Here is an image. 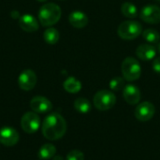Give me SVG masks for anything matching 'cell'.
<instances>
[{"label": "cell", "mask_w": 160, "mask_h": 160, "mask_svg": "<svg viewBox=\"0 0 160 160\" xmlns=\"http://www.w3.org/2000/svg\"><path fill=\"white\" fill-rule=\"evenodd\" d=\"M59 38H60L59 32L57 31V29H55L53 27L47 28L43 33L44 40L50 45H53V44L57 43V41L59 40Z\"/></svg>", "instance_id": "ac0fdd59"}, {"label": "cell", "mask_w": 160, "mask_h": 160, "mask_svg": "<svg viewBox=\"0 0 160 160\" xmlns=\"http://www.w3.org/2000/svg\"><path fill=\"white\" fill-rule=\"evenodd\" d=\"M122 74L126 81L134 82L141 77L142 68L138 60L133 57H127L122 63Z\"/></svg>", "instance_id": "3957f363"}, {"label": "cell", "mask_w": 160, "mask_h": 160, "mask_svg": "<svg viewBox=\"0 0 160 160\" xmlns=\"http://www.w3.org/2000/svg\"><path fill=\"white\" fill-rule=\"evenodd\" d=\"M37 83V75L32 69H25L21 72L18 78L19 87L23 91L32 90Z\"/></svg>", "instance_id": "9c48e42d"}, {"label": "cell", "mask_w": 160, "mask_h": 160, "mask_svg": "<svg viewBox=\"0 0 160 160\" xmlns=\"http://www.w3.org/2000/svg\"><path fill=\"white\" fill-rule=\"evenodd\" d=\"M20 139L18 131L10 127H4L0 128V143L4 146H14Z\"/></svg>", "instance_id": "ba28073f"}, {"label": "cell", "mask_w": 160, "mask_h": 160, "mask_svg": "<svg viewBox=\"0 0 160 160\" xmlns=\"http://www.w3.org/2000/svg\"><path fill=\"white\" fill-rule=\"evenodd\" d=\"M68 22L75 28H83L88 23V17L84 12L75 10L69 14Z\"/></svg>", "instance_id": "9a60e30c"}, {"label": "cell", "mask_w": 160, "mask_h": 160, "mask_svg": "<svg viewBox=\"0 0 160 160\" xmlns=\"http://www.w3.org/2000/svg\"><path fill=\"white\" fill-rule=\"evenodd\" d=\"M41 129L43 136L47 140L57 141L66 134L67 122L61 114L52 112L45 117Z\"/></svg>", "instance_id": "6da1fadb"}, {"label": "cell", "mask_w": 160, "mask_h": 160, "mask_svg": "<svg viewBox=\"0 0 160 160\" xmlns=\"http://www.w3.org/2000/svg\"><path fill=\"white\" fill-rule=\"evenodd\" d=\"M95 107L99 111H107L112 109L116 103L115 95L109 90H100L95 96L93 99Z\"/></svg>", "instance_id": "5b68a950"}, {"label": "cell", "mask_w": 160, "mask_h": 160, "mask_svg": "<svg viewBox=\"0 0 160 160\" xmlns=\"http://www.w3.org/2000/svg\"><path fill=\"white\" fill-rule=\"evenodd\" d=\"M63 86H64V89L70 94H76V93L80 92L82 89L81 82L74 77H68L64 82Z\"/></svg>", "instance_id": "2e32d148"}, {"label": "cell", "mask_w": 160, "mask_h": 160, "mask_svg": "<svg viewBox=\"0 0 160 160\" xmlns=\"http://www.w3.org/2000/svg\"><path fill=\"white\" fill-rule=\"evenodd\" d=\"M158 52H160V42H159V44H158Z\"/></svg>", "instance_id": "83f0119b"}, {"label": "cell", "mask_w": 160, "mask_h": 160, "mask_svg": "<svg viewBox=\"0 0 160 160\" xmlns=\"http://www.w3.org/2000/svg\"><path fill=\"white\" fill-rule=\"evenodd\" d=\"M30 108L37 113H45L52 109V104L48 98L41 96H37L31 99Z\"/></svg>", "instance_id": "8fae6325"}, {"label": "cell", "mask_w": 160, "mask_h": 160, "mask_svg": "<svg viewBox=\"0 0 160 160\" xmlns=\"http://www.w3.org/2000/svg\"><path fill=\"white\" fill-rule=\"evenodd\" d=\"M56 154V148L51 143L43 144L38 150V158L41 160H49L53 158Z\"/></svg>", "instance_id": "e0dca14e"}, {"label": "cell", "mask_w": 160, "mask_h": 160, "mask_svg": "<svg viewBox=\"0 0 160 160\" xmlns=\"http://www.w3.org/2000/svg\"><path fill=\"white\" fill-rule=\"evenodd\" d=\"M53 160H64V159H63V158H62V157H60V156H56V157H54Z\"/></svg>", "instance_id": "484cf974"}, {"label": "cell", "mask_w": 160, "mask_h": 160, "mask_svg": "<svg viewBox=\"0 0 160 160\" xmlns=\"http://www.w3.org/2000/svg\"><path fill=\"white\" fill-rule=\"evenodd\" d=\"M62 10L60 7L54 3L44 4L38 11V21L41 25L50 27L56 22L61 18Z\"/></svg>", "instance_id": "7a4b0ae2"}, {"label": "cell", "mask_w": 160, "mask_h": 160, "mask_svg": "<svg viewBox=\"0 0 160 160\" xmlns=\"http://www.w3.org/2000/svg\"><path fill=\"white\" fill-rule=\"evenodd\" d=\"M37 1H38V2H46L47 0H37Z\"/></svg>", "instance_id": "4316f807"}, {"label": "cell", "mask_w": 160, "mask_h": 160, "mask_svg": "<svg viewBox=\"0 0 160 160\" xmlns=\"http://www.w3.org/2000/svg\"><path fill=\"white\" fill-rule=\"evenodd\" d=\"M40 127L39 116L35 112H25L21 119V128L25 133H35Z\"/></svg>", "instance_id": "8992f818"}, {"label": "cell", "mask_w": 160, "mask_h": 160, "mask_svg": "<svg viewBox=\"0 0 160 160\" xmlns=\"http://www.w3.org/2000/svg\"><path fill=\"white\" fill-rule=\"evenodd\" d=\"M11 17L14 19H19L21 17V15L17 10H14V11H11Z\"/></svg>", "instance_id": "d4e9b609"}, {"label": "cell", "mask_w": 160, "mask_h": 160, "mask_svg": "<svg viewBox=\"0 0 160 160\" xmlns=\"http://www.w3.org/2000/svg\"><path fill=\"white\" fill-rule=\"evenodd\" d=\"M137 56L143 61H150L156 57L157 49L150 43L147 44H141L136 50Z\"/></svg>", "instance_id": "5bb4252c"}, {"label": "cell", "mask_w": 160, "mask_h": 160, "mask_svg": "<svg viewBox=\"0 0 160 160\" xmlns=\"http://www.w3.org/2000/svg\"><path fill=\"white\" fill-rule=\"evenodd\" d=\"M153 69L157 72V73H160V56L157 57L154 61H153Z\"/></svg>", "instance_id": "cb8c5ba5"}, {"label": "cell", "mask_w": 160, "mask_h": 160, "mask_svg": "<svg viewBox=\"0 0 160 160\" xmlns=\"http://www.w3.org/2000/svg\"><path fill=\"white\" fill-rule=\"evenodd\" d=\"M123 97L128 104L135 105L141 100V91L136 85L128 84L123 89Z\"/></svg>", "instance_id": "7c38bea8"}, {"label": "cell", "mask_w": 160, "mask_h": 160, "mask_svg": "<svg viewBox=\"0 0 160 160\" xmlns=\"http://www.w3.org/2000/svg\"><path fill=\"white\" fill-rule=\"evenodd\" d=\"M125 79L122 77H115L110 82V88L112 91H120L125 88Z\"/></svg>", "instance_id": "7402d4cb"}, {"label": "cell", "mask_w": 160, "mask_h": 160, "mask_svg": "<svg viewBox=\"0 0 160 160\" xmlns=\"http://www.w3.org/2000/svg\"><path fill=\"white\" fill-rule=\"evenodd\" d=\"M74 108L81 113H87L91 110V103L87 98H79L74 102Z\"/></svg>", "instance_id": "ffe728a7"}, {"label": "cell", "mask_w": 160, "mask_h": 160, "mask_svg": "<svg viewBox=\"0 0 160 160\" xmlns=\"http://www.w3.org/2000/svg\"><path fill=\"white\" fill-rule=\"evenodd\" d=\"M121 11L125 17L129 19H133L138 16L137 7L130 2H125L121 7Z\"/></svg>", "instance_id": "d6986e66"}, {"label": "cell", "mask_w": 160, "mask_h": 160, "mask_svg": "<svg viewBox=\"0 0 160 160\" xmlns=\"http://www.w3.org/2000/svg\"><path fill=\"white\" fill-rule=\"evenodd\" d=\"M141 19L148 23L157 24L160 22V8L157 5H147L140 12Z\"/></svg>", "instance_id": "52a82bcc"}, {"label": "cell", "mask_w": 160, "mask_h": 160, "mask_svg": "<svg viewBox=\"0 0 160 160\" xmlns=\"http://www.w3.org/2000/svg\"><path fill=\"white\" fill-rule=\"evenodd\" d=\"M142 37L143 38L150 44H155L158 43L160 40V34L158 31L156 29L148 28L144 31H142Z\"/></svg>", "instance_id": "44dd1931"}, {"label": "cell", "mask_w": 160, "mask_h": 160, "mask_svg": "<svg viewBox=\"0 0 160 160\" xmlns=\"http://www.w3.org/2000/svg\"><path fill=\"white\" fill-rule=\"evenodd\" d=\"M67 160H84V155L79 150H72L68 154Z\"/></svg>", "instance_id": "603a6c76"}, {"label": "cell", "mask_w": 160, "mask_h": 160, "mask_svg": "<svg viewBox=\"0 0 160 160\" xmlns=\"http://www.w3.org/2000/svg\"><path fill=\"white\" fill-rule=\"evenodd\" d=\"M158 1H160V0H158Z\"/></svg>", "instance_id": "f1b7e54d"}, {"label": "cell", "mask_w": 160, "mask_h": 160, "mask_svg": "<svg viewBox=\"0 0 160 160\" xmlns=\"http://www.w3.org/2000/svg\"><path fill=\"white\" fill-rule=\"evenodd\" d=\"M19 25L25 32H35L38 29V22L32 14H23L19 18Z\"/></svg>", "instance_id": "4fadbf2b"}, {"label": "cell", "mask_w": 160, "mask_h": 160, "mask_svg": "<svg viewBox=\"0 0 160 160\" xmlns=\"http://www.w3.org/2000/svg\"><path fill=\"white\" fill-rule=\"evenodd\" d=\"M155 106L149 101L140 103L135 110V116L139 121L146 122L153 118L155 115Z\"/></svg>", "instance_id": "30bf717a"}, {"label": "cell", "mask_w": 160, "mask_h": 160, "mask_svg": "<svg viewBox=\"0 0 160 160\" xmlns=\"http://www.w3.org/2000/svg\"><path fill=\"white\" fill-rule=\"evenodd\" d=\"M117 32L123 39H135L142 33V25L136 21H126L119 25Z\"/></svg>", "instance_id": "277c9868"}]
</instances>
